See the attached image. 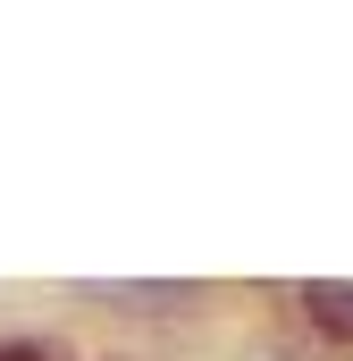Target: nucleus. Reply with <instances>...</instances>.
Here are the masks:
<instances>
[{
  "label": "nucleus",
  "mask_w": 353,
  "mask_h": 361,
  "mask_svg": "<svg viewBox=\"0 0 353 361\" xmlns=\"http://www.w3.org/2000/svg\"><path fill=\"white\" fill-rule=\"evenodd\" d=\"M294 302H303V319H311L320 336H345V345H353V286H345V277H311Z\"/></svg>",
  "instance_id": "1"
},
{
  "label": "nucleus",
  "mask_w": 353,
  "mask_h": 361,
  "mask_svg": "<svg viewBox=\"0 0 353 361\" xmlns=\"http://www.w3.org/2000/svg\"><path fill=\"white\" fill-rule=\"evenodd\" d=\"M85 302H109V311H176V302H193V286H85Z\"/></svg>",
  "instance_id": "2"
},
{
  "label": "nucleus",
  "mask_w": 353,
  "mask_h": 361,
  "mask_svg": "<svg viewBox=\"0 0 353 361\" xmlns=\"http://www.w3.org/2000/svg\"><path fill=\"white\" fill-rule=\"evenodd\" d=\"M0 361H51V345H0Z\"/></svg>",
  "instance_id": "3"
}]
</instances>
